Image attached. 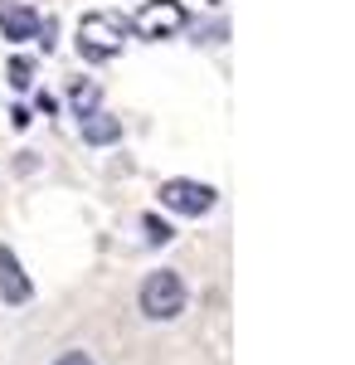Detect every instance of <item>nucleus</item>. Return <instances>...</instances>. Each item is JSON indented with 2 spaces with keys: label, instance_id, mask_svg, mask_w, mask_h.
Wrapping results in <instances>:
<instances>
[{
  "label": "nucleus",
  "instance_id": "6",
  "mask_svg": "<svg viewBox=\"0 0 355 365\" xmlns=\"http://www.w3.org/2000/svg\"><path fill=\"white\" fill-rule=\"evenodd\" d=\"M29 278H25V268H20V258L10 249H0V297L10 302V307H20V302H29Z\"/></svg>",
  "mask_w": 355,
  "mask_h": 365
},
{
  "label": "nucleus",
  "instance_id": "5",
  "mask_svg": "<svg viewBox=\"0 0 355 365\" xmlns=\"http://www.w3.org/2000/svg\"><path fill=\"white\" fill-rule=\"evenodd\" d=\"M0 29H5V39H15V44H25V39H39V10H29V5H0Z\"/></svg>",
  "mask_w": 355,
  "mask_h": 365
},
{
  "label": "nucleus",
  "instance_id": "1",
  "mask_svg": "<svg viewBox=\"0 0 355 365\" xmlns=\"http://www.w3.org/2000/svg\"><path fill=\"white\" fill-rule=\"evenodd\" d=\"M127 34H132V20H122L112 10H93L78 20V54L93 58V63H108V58L122 54Z\"/></svg>",
  "mask_w": 355,
  "mask_h": 365
},
{
  "label": "nucleus",
  "instance_id": "7",
  "mask_svg": "<svg viewBox=\"0 0 355 365\" xmlns=\"http://www.w3.org/2000/svg\"><path fill=\"white\" fill-rule=\"evenodd\" d=\"M122 137V122L112 113H88L83 117V141L88 146H108V141H117Z\"/></svg>",
  "mask_w": 355,
  "mask_h": 365
},
{
  "label": "nucleus",
  "instance_id": "4",
  "mask_svg": "<svg viewBox=\"0 0 355 365\" xmlns=\"http://www.w3.org/2000/svg\"><path fill=\"white\" fill-rule=\"evenodd\" d=\"M161 205L175 210V215H210V210H215V190L200 185V180H165Z\"/></svg>",
  "mask_w": 355,
  "mask_h": 365
},
{
  "label": "nucleus",
  "instance_id": "10",
  "mask_svg": "<svg viewBox=\"0 0 355 365\" xmlns=\"http://www.w3.org/2000/svg\"><path fill=\"white\" fill-rule=\"evenodd\" d=\"M93 103H98V88H93V83H88V88H73V108H78L83 117L93 113Z\"/></svg>",
  "mask_w": 355,
  "mask_h": 365
},
{
  "label": "nucleus",
  "instance_id": "11",
  "mask_svg": "<svg viewBox=\"0 0 355 365\" xmlns=\"http://www.w3.org/2000/svg\"><path fill=\"white\" fill-rule=\"evenodd\" d=\"M54 365H93V356H88V351H68V356H58Z\"/></svg>",
  "mask_w": 355,
  "mask_h": 365
},
{
  "label": "nucleus",
  "instance_id": "8",
  "mask_svg": "<svg viewBox=\"0 0 355 365\" xmlns=\"http://www.w3.org/2000/svg\"><path fill=\"white\" fill-rule=\"evenodd\" d=\"M146 239H151V244H170L175 229L165 225V220H156V215H146Z\"/></svg>",
  "mask_w": 355,
  "mask_h": 365
},
{
  "label": "nucleus",
  "instance_id": "3",
  "mask_svg": "<svg viewBox=\"0 0 355 365\" xmlns=\"http://www.w3.org/2000/svg\"><path fill=\"white\" fill-rule=\"evenodd\" d=\"M141 39H170L175 29H185V5L180 0H146L137 10V20H132Z\"/></svg>",
  "mask_w": 355,
  "mask_h": 365
},
{
  "label": "nucleus",
  "instance_id": "2",
  "mask_svg": "<svg viewBox=\"0 0 355 365\" xmlns=\"http://www.w3.org/2000/svg\"><path fill=\"white\" fill-rule=\"evenodd\" d=\"M141 312H146L151 322H170V317H180V312H185V282L175 278L170 268L151 273V278L141 282Z\"/></svg>",
  "mask_w": 355,
  "mask_h": 365
},
{
  "label": "nucleus",
  "instance_id": "9",
  "mask_svg": "<svg viewBox=\"0 0 355 365\" xmlns=\"http://www.w3.org/2000/svg\"><path fill=\"white\" fill-rule=\"evenodd\" d=\"M10 83H15V88L34 83V63H29V58H15V63H10Z\"/></svg>",
  "mask_w": 355,
  "mask_h": 365
}]
</instances>
